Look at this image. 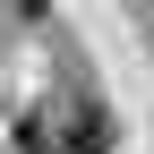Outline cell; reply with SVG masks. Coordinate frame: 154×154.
Listing matches in <instances>:
<instances>
[]
</instances>
